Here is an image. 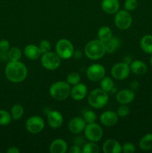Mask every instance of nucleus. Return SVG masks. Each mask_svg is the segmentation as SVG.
I'll use <instances>...</instances> for the list:
<instances>
[{
  "label": "nucleus",
  "instance_id": "20",
  "mask_svg": "<svg viewBox=\"0 0 152 153\" xmlns=\"http://www.w3.org/2000/svg\"><path fill=\"white\" fill-rule=\"evenodd\" d=\"M130 69L131 71L137 76L145 74L148 71V67L145 63L139 60L133 61L130 64Z\"/></svg>",
  "mask_w": 152,
  "mask_h": 153
},
{
  "label": "nucleus",
  "instance_id": "27",
  "mask_svg": "<svg viewBox=\"0 0 152 153\" xmlns=\"http://www.w3.org/2000/svg\"><path fill=\"white\" fill-rule=\"evenodd\" d=\"M7 58L11 61H19L22 58V51L18 47H12L7 51Z\"/></svg>",
  "mask_w": 152,
  "mask_h": 153
},
{
  "label": "nucleus",
  "instance_id": "12",
  "mask_svg": "<svg viewBox=\"0 0 152 153\" xmlns=\"http://www.w3.org/2000/svg\"><path fill=\"white\" fill-rule=\"evenodd\" d=\"M87 94V88L84 84L78 83L73 85L71 88L70 95L72 98L75 101H80L86 97Z\"/></svg>",
  "mask_w": 152,
  "mask_h": 153
},
{
  "label": "nucleus",
  "instance_id": "13",
  "mask_svg": "<svg viewBox=\"0 0 152 153\" xmlns=\"http://www.w3.org/2000/svg\"><path fill=\"white\" fill-rule=\"evenodd\" d=\"M86 123L83 120V118L74 117L69 121L68 124V128L72 133L73 134H79L84 131V128L86 127Z\"/></svg>",
  "mask_w": 152,
  "mask_h": 153
},
{
  "label": "nucleus",
  "instance_id": "43",
  "mask_svg": "<svg viewBox=\"0 0 152 153\" xmlns=\"http://www.w3.org/2000/svg\"><path fill=\"white\" fill-rule=\"evenodd\" d=\"M150 64H151V66L152 67V54L151 55V58H150Z\"/></svg>",
  "mask_w": 152,
  "mask_h": 153
},
{
  "label": "nucleus",
  "instance_id": "30",
  "mask_svg": "<svg viewBox=\"0 0 152 153\" xmlns=\"http://www.w3.org/2000/svg\"><path fill=\"white\" fill-rule=\"evenodd\" d=\"M12 120L11 114L7 111L0 109V126H7L10 123Z\"/></svg>",
  "mask_w": 152,
  "mask_h": 153
},
{
  "label": "nucleus",
  "instance_id": "31",
  "mask_svg": "<svg viewBox=\"0 0 152 153\" xmlns=\"http://www.w3.org/2000/svg\"><path fill=\"white\" fill-rule=\"evenodd\" d=\"M80 76L79 73H76V72H72L68 75L66 78V82H68L69 85H75L77 84L80 83Z\"/></svg>",
  "mask_w": 152,
  "mask_h": 153
},
{
  "label": "nucleus",
  "instance_id": "2",
  "mask_svg": "<svg viewBox=\"0 0 152 153\" xmlns=\"http://www.w3.org/2000/svg\"><path fill=\"white\" fill-rule=\"evenodd\" d=\"M84 53L91 60L100 59L106 53L105 44L98 39L90 40L85 45Z\"/></svg>",
  "mask_w": 152,
  "mask_h": 153
},
{
  "label": "nucleus",
  "instance_id": "15",
  "mask_svg": "<svg viewBox=\"0 0 152 153\" xmlns=\"http://www.w3.org/2000/svg\"><path fill=\"white\" fill-rule=\"evenodd\" d=\"M63 122V117L61 112L54 110L48 113L47 123L50 127L53 128H58L62 125Z\"/></svg>",
  "mask_w": 152,
  "mask_h": 153
},
{
  "label": "nucleus",
  "instance_id": "4",
  "mask_svg": "<svg viewBox=\"0 0 152 153\" xmlns=\"http://www.w3.org/2000/svg\"><path fill=\"white\" fill-rule=\"evenodd\" d=\"M108 94L101 88L92 90L88 96V102L89 105L96 109L104 108L108 102Z\"/></svg>",
  "mask_w": 152,
  "mask_h": 153
},
{
  "label": "nucleus",
  "instance_id": "37",
  "mask_svg": "<svg viewBox=\"0 0 152 153\" xmlns=\"http://www.w3.org/2000/svg\"><path fill=\"white\" fill-rule=\"evenodd\" d=\"M10 49V43L7 40H0V52L2 53L7 52V51Z\"/></svg>",
  "mask_w": 152,
  "mask_h": 153
},
{
  "label": "nucleus",
  "instance_id": "10",
  "mask_svg": "<svg viewBox=\"0 0 152 153\" xmlns=\"http://www.w3.org/2000/svg\"><path fill=\"white\" fill-rule=\"evenodd\" d=\"M45 122L40 116H32L28 118L25 123V128L31 134H37L43 130Z\"/></svg>",
  "mask_w": 152,
  "mask_h": 153
},
{
  "label": "nucleus",
  "instance_id": "8",
  "mask_svg": "<svg viewBox=\"0 0 152 153\" xmlns=\"http://www.w3.org/2000/svg\"><path fill=\"white\" fill-rule=\"evenodd\" d=\"M84 134L86 138L89 141L98 142L103 136V129L98 124L92 123H87L84 128Z\"/></svg>",
  "mask_w": 152,
  "mask_h": 153
},
{
  "label": "nucleus",
  "instance_id": "21",
  "mask_svg": "<svg viewBox=\"0 0 152 153\" xmlns=\"http://www.w3.org/2000/svg\"><path fill=\"white\" fill-rule=\"evenodd\" d=\"M24 55L28 59L34 61L38 59L42 53L38 46L34 44H29L27 45L24 49Z\"/></svg>",
  "mask_w": 152,
  "mask_h": 153
},
{
  "label": "nucleus",
  "instance_id": "9",
  "mask_svg": "<svg viewBox=\"0 0 152 153\" xmlns=\"http://www.w3.org/2000/svg\"><path fill=\"white\" fill-rule=\"evenodd\" d=\"M131 73L129 64L125 62H119L114 64L111 69V75L117 80H123L129 76Z\"/></svg>",
  "mask_w": 152,
  "mask_h": 153
},
{
  "label": "nucleus",
  "instance_id": "3",
  "mask_svg": "<svg viewBox=\"0 0 152 153\" xmlns=\"http://www.w3.org/2000/svg\"><path fill=\"white\" fill-rule=\"evenodd\" d=\"M71 88L67 82L58 81L52 84L49 88V94L54 100L63 101L68 98L70 95Z\"/></svg>",
  "mask_w": 152,
  "mask_h": 153
},
{
  "label": "nucleus",
  "instance_id": "11",
  "mask_svg": "<svg viewBox=\"0 0 152 153\" xmlns=\"http://www.w3.org/2000/svg\"><path fill=\"white\" fill-rule=\"evenodd\" d=\"M105 73L104 66L98 64H92L86 70V77L92 82H99L105 76Z\"/></svg>",
  "mask_w": 152,
  "mask_h": 153
},
{
  "label": "nucleus",
  "instance_id": "1",
  "mask_svg": "<svg viewBox=\"0 0 152 153\" xmlns=\"http://www.w3.org/2000/svg\"><path fill=\"white\" fill-rule=\"evenodd\" d=\"M5 76L10 82L19 83L25 79L28 75V70L25 64L19 61H10L5 67Z\"/></svg>",
  "mask_w": 152,
  "mask_h": 153
},
{
  "label": "nucleus",
  "instance_id": "14",
  "mask_svg": "<svg viewBox=\"0 0 152 153\" xmlns=\"http://www.w3.org/2000/svg\"><path fill=\"white\" fill-rule=\"evenodd\" d=\"M118 115L116 112L112 111H107L103 112L100 116V121L104 126L107 127H111L116 125L118 123Z\"/></svg>",
  "mask_w": 152,
  "mask_h": 153
},
{
  "label": "nucleus",
  "instance_id": "44",
  "mask_svg": "<svg viewBox=\"0 0 152 153\" xmlns=\"http://www.w3.org/2000/svg\"><path fill=\"white\" fill-rule=\"evenodd\" d=\"M0 55H1V52H0Z\"/></svg>",
  "mask_w": 152,
  "mask_h": 153
},
{
  "label": "nucleus",
  "instance_id": "6",
  "mask_svg": "<svg viewBox=\"0 0 152 153\" xmlns=\"http://www.w3.org/2000/svg\"><path fill=\"white\" fill-rule=\"evenodd\" d=\"M132 16L130 11L126 10H118L116 13L114 22L116 26L121 30H127L132 25Z\"/></svg>",
  "mask_w": 152,
  "mask_h": 153
},
{
  "label": "nucleus",
  "instance_id": "26",
  "mask_svg": "<svg viewBox=\"0 0 152 153\" xmlns=\"http://www.w3.org/2000/svg\"><path fill=\"white\" fill-rule=\"evenodd\" d=\"M100 87L103 91H106V92H110L113 90L114 88V82H113V79L110 77H107L104 76L101 81H100Z\"/></svg>",
  "mask_w": 152,
  "mask_h": 153
},
{
  "label": "nucleus",
  "instance_id": "18",
  "mask_svg": "<svg viewBox=\"0 0 152 153\" xmlns=\"http://www.w3.org/2000/svg\"><path fill=\"white\" fill-rule=\"evenodd\" d=\"M101 7L105 13L113 14L119 10L120 4L119 0H102Z\"/></svg>",
  "mask_w": 152,
  "mask_h": 153
},
{
  "label": "nucleus",
  "instance_id": "28",
  "mask_svg": "<svg viewBox=\"0 0 152 153\" xmlns=\"http://www.w3.org/2000/svg\"><path fill=\"white\" fill-rule=\"evenodd\" d=\"M24 114V109L21 105L16 104L13 105L10 110V114H11L12 118L15 120H18L22 117Z\"/></svg>",
  "mask_w": 152,
  "mask_h": 153
},
{
  "label": "nucleus",
  "instance_id": "32",
  "mask_svg": "<svg viewBox=\"0 0 152 153\" xmlns=\"http://www.w3.org/2000/svg\"><path fill=\"white\" fill-rule=\"evenodd\" d=\"M83 120L87 123H95L97 120V115L93 111L87 110L83 113Z\"/></svg>",
  "mask_w": 152,
  "mask_h": 153
},
{
  "label": "nucleus",
  "instance_id": "29",
  "mask_svg": "<svg viewBox=\"0 0 152 153\" xmlns=\"http://www.w3.org/2000/svg\"><path fill=\"white\" fill-rule=\"evenodd\" d=\"M99 146L95 143V142L92 141L84 144V146H83V149H82V152L83 153H98L99 152Z\"/></svg>",
  "mask_w": 152,
  "mask_h": 153
},
{
  "label": "nucleus",
  "instance_id": "39",
  "mask_svg": "<svg viewBox=\"0 0 152 153\" xmlns=\"http://www.w3.org/2000/svg\"><path fill=\"white\" fill-rule=\"evenodd\" d=\"M69 152L70 153H80L82 152V150L80 149V148L77 145H74V146H71L70 149L69 150Z\"/></svg>",
  "mask_w": 152,
  "mask_h": 153
},
{
  "label": "nucleus",
  "instance_id": "41",
  "mask_svg": "<svg viewBox=\"0 0 152 153\" xmlns=\"http://www.w3.org/2000/svg\"><path fill=\"white\" fill-rule=\"evenodd\" d=\"M73 56L76 58V59H80L82 56V53L80 50H76L74 51V53H73Z\"/></svg>",
  "mask_w": 152,
  "mask_h": 153
},
{
  "label": "nucleus",
  "instance_id": "17",
  "mask_svg": "<svg viewBox=\"0 0 152 153\" xmlns=\"http://www.w3.org/2000/svg\"><path fill=\"white\" fill-rule=\"evenodd\" d=\"M102 150L104 153H121L122 146L114 139H108L104 143Z\"/></svg>",
  "mask_w": 152,
  "mask_h": 153
},
{
  "label": "nucleus",
  "instance_id": "33",
  "mask_svg": "<svg viewBox=\"0 0 152 153\" xmlns=\"http://www.w3.org/2000/svg\"><path fill=\"white\" fill-rule=\"evenodd\" d=\"M116 114H117L118 117H127L130 114L129 107H128L126 105L122 104V105H120L117 108Z\"/></svg>",
  "mask_w": 152,
  "mask_h": 153
},
{
  "label": "nucleus",
  "instance_id": "42",
  "mask_svg": "<svg viewBox=\"0 0 152 153\" xmlns=\"http://www.w3.org/2000/svg\"><path fill=\"white\" fill-rule=\"evenodd\" d=\"M132 58H131V57L130 56H126V57H125V58H124V60H123V62H125V63H126V64H131V63L132 62Z\"/></svg>",
  "mask_w": 152,
  "mask_h": 153
},
{
  "label": "nucleus",
  "instance_id": "16",
  "mask_svg": "<svg viewBox=\"0 0 152 153\" xmlns=\"http://www.w3.org/2000/svg\"><path fill=\"white\" fill-rule=\"evenodd\" d=\"M135 99V93L131 89H124L116 94V100L120 104L127 105L132 102Z\"/></svg>",
  "mask_w": 152,
  "mask_h": 153
},
{
  "label": "nucleus",
  "instance_id": "22",
  "mask_svg": "<svg viewBox=\"0 0 152 153\" xmlns=\"http://www.w3.org/2000/svg\"><path fill=\"white\" fill-rule=\"evenodd\" d=\"M140 47L146 54H152V35L146 34L140 40Z\"/></svg>",
  "mask_w": 152,
  "mask_h": 153
},
{
  "label": "nucleus",
  "instance_id": "35",
  "mask_svg": "<svg viewBox=\"0 0 152 153\" xmlns=\"http://www.w3.org/2000/svg\"><path fill=\"white\" fill-rule=\"evenodd\" d=\"M38 47L39 49H40V52H41L42 54H44L48 52H50L51 49H52L51 43H49V41H48V40H43L42 41H40Z\"/></svg>",
  "mask_w": 152,
  "mask_h": 153
},
{
  "label": "nucleus",
  "instance_id": "23",
  "mask_svg": "<svg viewBox=\"0 0 152 153\" xmlns=\"http://www.w3.org/2000/svg\"><path fill=\"white\" fill-rule=\"evenodd\" d=\"M113 37V31L108 26H102L98 31V40L105 43Z\"/></svg>",
  "mask_w": 152,
  "mask_h": 153
},
{
  "label": "nucleus",
  "instance_id": "36",
  "mask_svg": "<svg viewBox=\"0 0 152 153\" xmlns=\"http://www.w3.org/2000/svg\"><path fill=\"white\" fill-rule=\"evenodd\" d=\"M136 151V147L132 143H125L122 146V152L125 153H133Z\"/></svg>",
  "mask_w": 152,
  "mask_h": 153
},
{
  "label": "nucleus",
  "instance_id": "7",
  "mask_svg": "<svg viewBox=\"0 0 152 153\" xmlns=\"http://www.w3.org/2000/svg\"><path fill=\"white\" fill-rule=\"evenodd\" d=\"M61 58L57 53L48 52L43 54L41 57V64L45 69L48 70H55L61 65Z\"/></svg>",
  "mask_w": 152,
  "mask_h": 153
},
{
  "label": "nucleus",
  "instance_id": "25",
  "mask_svg": "<svg viewBox=\"0 0 152 153\" xmlns=\"http://www.w3.org/2000/svg\"><path fill=\"white\" fill-rule=\"evenodd\" d=\"M139 146L140 149L144 151L152 149V133H148L145 134L139 140Z\"/></svg>",
  "mask_w": 152,
  "mask_h": 153
},
{
  "label": "nucleus",
  "instance_id": "19",
  "mask_svg": "<svg viewBox=\"0 0 152 153\" xmlns=\"http://www.w3.org/2000/svg\"><path fill=\"white\" fill-rule=\"evenodd\" d=\"M68 149L66 142L63 139H55L51 143L49 146V152L51 153H65Z\"/></svg>",
  "mask_w": 152,
  "mask_h": 153
},
{
  "label": "nucleus",
  "instance_id": "40",
  "mask_svg": "<svg viewBox=\"0 0 152 153\" xmlns=\"http://www.w3.org/2000/svg\"><path fill=\"white\" fill-rule=\"evenodd\" d=\"M19 149L16 146H11L7 150V153H19Z\"/></svg>",
  "mask_w": 152,
  "mask_h": 153
},
{
  "label": "nucleus",
  "instance_id": "24",
  "mask_svg": "<svg viewBox=\"0 0 152 153\" xmlns=\"http://www.w3.org/2000/svg\"><path fill=\"white\" fill-rule=\"evenodd\" d=\"M104 44H105L106 52L109 54H112L114 53L119 49L121 45V41L117 37H112V38L107 42H106Z\"/></svg>",
  "mask_w": 152,
  "mask_h": 153
},
{
  "label": "nucleus",
  "instance_id": "34",
  "mask_svg": "<svg viewBox=\"0 0 152 153\" xmlns=\"http://www.w3.org/2000/svg\"><path fill=\"white\" fill-rule=\"evenodd\" d=\"M138 6V1L137 0H125L124 7L128 11H133L135 10Z\"/></svg>",
  "mask_w": 152,
  "mask_h": 153
},
{
  "label": "nucleus",
  "instance_id": "38",
  "mask_svg": "<svg viewBox=\"0 0 152 153\" xmlns=\"http://www.w3.org/2000/svg\"><path fill=\"white\" fill-rule=\"evenodd\" d=\"M139 88V84L137 81L134 80L131 82V84H130V89L132 90V91H137Z\"/></svg>",
  "mask_w": 152,
  "mask_h": 153
},
{
  "label": "nucleus",
  "instance_id": "5",
  "mask_svg": "<svg viewBox=\"0 0 152 153\" xmlns=\"http://www.w3.org/2000/svg\"><path fill=\"white\" fill-rule=\"evenodd\" d=\"M55 51L61 59L67 60L73 56L74 46L72 43L67 39H61L55 46Z\"/></svg>",
  "mask_w": 152,
  "mask_h": 153
}]
</instances>
